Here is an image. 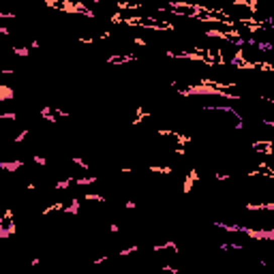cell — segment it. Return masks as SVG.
Returning <instances> with one entry per match:
<instances>
[{"mask_svg":"<svg viewBox=\"0 0 274 274\" xmlns=\"http://www.w3.org/2000/svg\"><path fill=\"white\" fill-rule=\"evenodd\" d=\"M109 231H111V234H118V231H120V225H118V223H111V225H109Z\"/></svg>","mask_w":274,"mask_h":274,"instance_id":"6da1fadb","label":"cell"}]
</instances>
